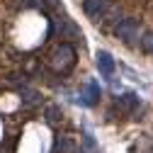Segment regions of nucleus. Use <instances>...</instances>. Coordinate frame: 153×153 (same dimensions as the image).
Wrapping results in <instances>:
<instances>
[{"instance_id":"1","label":"nucleus","mask_w":153,"mask_h":153,"mask_svg":"<svg viewBox=\"0 0 153 153\" xmlns=\"http://www.w3.org/2000/svg\"><path fill=\"white\" fill-rule=\"evenodd\" d=\"M114 34H117V39H122L126 44H134V39H139L143 32H141L139 22L134 20V17H124L119 25H114Z\"/></svg>"},{"instance_id":"10","label":"nucleus","mask_w":153,"mask_h":153,"mask_svg":"<svg viewBox=\"0 0 153 153\" xmlns=\"http://www.w3.org/2000/svg\"><path fill=\"white\" fill-rule=\"evenodd\" d=\"M59 151H61V153H75V143H73L71 139H61V141H59Z\"/></svg>"},{"instance_id":"8","label":"nucleus","mask_w":153,"mask_h":153,"mask_svg":"<svg viewBox=\"0 0 153 153\" xmlns=\"http://www.w3.org/2000/svg\"><path fill=\"white\" fill-rule=\"evenodd\" d=\"M139 102V97H136V95H134V92H129V95H124V97H119V107L124 109V112H129V109H134V105H136Z\"/></svg>"},{"instance_id":"4","label":"nucleus","mask_w":153,"mask_h":153,"mask_svg":"<svg viewBox=\"0 0 153 153\" xmlns=\"http://www.w3.org/2000/svg\"><path fill=\"white\" fill-rule=\"evenodd\" d=\"M107 7H109L107 0H85L83 3V10H85V15L90 17L92 22H100L102 15L107 12Z\"/></svg>"},{"instance_id":"3","label":"nucleus","mask_w":153,"mask_h":153,"mask_svg":"<svg viewBox=\"0 0 153 153\" xmlns=\"http://www.w3.org/2000/svg\"><path fill=\"white\" fill-rule=\"evenodd\" d=\"M53 29L61 34V39H83V32L75 27L73 20L63 17V20H53Z\"/></svg>"},{"instance_id":"6","label":"nucleus","mask_w":153,"mask_h":153,"mask_svg":"<svg viewBox=\"0 0 153 153\" xmlns=\"http://www.w3.org/2000/svg\"><path fill=\"white\" fill-rule=\"evenodd\" d=\"M17 92H20V97H22L27 105H36V102H39V92L32 90V88H27V85H20Z\"/></svg>"},{"instance_id":"7","label":"nucleus","mask_w":153,"mask_h":153,"mask_svg":"<svg viewBox=\"0 0 153 153\" xmlns=\"http://www.w3.org/2000/svg\"><path fill=\"white\" fill-rule=\"evenodd\" d=\"M102 20H105V22H109V25L114 27V25H119L124 17H122V10H119V7H107V12L102 15Z\"/></svg>"},{"instance_id":"5","label":"nucleus","mask_w":153,"mask_h":153,"mask_svg":"<svg viewBox=\"0 0 153 153\" xmlns=\"http://www.w3.org/2000/svg\"><path fill=\"white\" fill-rule=\"evenodd\" d=\"M97 68H100V73L105 75V78H109V75L114 73V59L107 51H97Z\"/></svg>"},{"instance_id":"9","label":"nucleus","mask_w":153,"mask_h":153,"mask_svg":"<svg viewBox=\"0 0 153 153\" xmlns=\"http://www.w3.org/2000/svg\"><path fill=\"white\" fill-rule=\"evenodd\" d=\"M139 46H141L143 51L153 53V32H146V34H141V39H139Z\"/></svg>"},{"instance_id":"2","label":"nucleus","mask_w":153,"mask_h":153,"mask_svg":"<svg viewBox=\"0 0 153 153\" xmlns=\"http://www.w3.org/2000/svg\"><path fill=\"white\" fill-rule=\"evenodd\" d=\"M73 59H75V51L68 46V44H63V46H59L53 53H51V68L53 71H59V73H66L71 66H73Z\"/></svg>"},{"instance_id":"11","label":"nucleus","mask_w":153,"mask_h":153,"mask_svg":"<svg viewBox=\"0 0 153 153\" xmlns=\"http://www.w3.org/2000/svg\"><path fill=\"white\" fill-rule=\"evenodd\" d=\"M59 117H61V109H59V107H49V109H46V122H49V124H56Z\"/></svg>"}]
</instances>
